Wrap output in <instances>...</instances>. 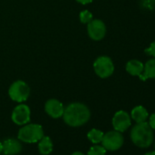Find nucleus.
I'll list each match as a JSON object with an SVG mask.
<instances>
[{
	"instance_id": "13",
	"label": "nucleus",
	"mask_w": 155,
	"mask_h": 155,
	"mask_svg": "<svg viewBox=\"0 0 155 155\" xmlns=\"http://www.w3.org/2000/svg\"><path fill=\"white\" fill-rule=\"evenodd\" d=\"M38 151L41 155H48L53 151V142L48 136H43L38 144Z\"/></svg>"
},
{
	"instance_id": "10",
	"label": "nucleus",
	"mask_w": 155,
	"mask_h": 155,
	"mask_svg": "<svg viewBox=\"0 0 155 155\" xmlns=\"http://www.w3.org/2000/svg\"><path fill=\"white\" fill-rule=\"evenodd\" d=\"M64 109L65 108L63 104L56 99L48 100L45 103V111L48 116H50L53 119H58L62 117Z\"/></svg>"
},
{
	"instance_id": "6",
	"label": "nucleus",
	"mask_w": 155,
	"mask_h": 155,
	"mask_svg": "<svg viewBox=\"0 0 155 155\" xmlns=\"http://www.w3.org/2000/svg\"><path fill=\"white\" fill-rule=\"evenodd\" d=\"M93 68L96 74L102 79L111 76L114 72V64L112 60L106 56L98 58L93 64Z\"/></svg>"
},
{
	"instance_id": "12",
	"label": "nucleus",
	"mask_w": 155,
	"mask_h": 155,
	"mask_svg": "<svg viewBox=\"0 0 155 155\" xmlns=\"http://www.w3.org/2000/svg\"><path fill=\"white\" fill-rule=\"evenodd\" d=\"M144 69V65L141 61L137 59L130 60L126 64V70L131 76H140L142 74Z\"/></svg>"
},
{
	"instance_id": "24",
	"label": "nucleus",
	"mask_w": 155,
	"mask_h": 155,
	"mask_svg": "<svg viewBox=\"0 0 155 155\" xmlns=\"http://www.w3.org/2000/svg\"><path fill=\"white\" fill-rule=\"evenodd\" d=\"M1 152H3V145H2V142L0 141V154H1Z\"/></svg>"
},
{
	"instance_id": "11",
	"label": "nucleus",
	"mask_w": 155,
	"mask_h": 155,
	"mask_svg": "<svg viewBox=\"0 0 155 155\" xmlns=\"http://www.w3.org/2000/svg\"><path fill=\"white\" fill-rule=\"evenodd\" d=\"M3 152L6 155H17L22 150V144L19 140L16 139H7L2 142Z\"/></svg>"
},
{
	"instance_id": "4",
	"label": "nucleus",
	"mask_w": 155,
	"mask_h": 155,
	"mask_svg": "<svg viewBox=\"0 0 155 155\" xmlns=\"http://www.w3.org/2000/svg\"><path fill=\"white\" fill-rule=\"evenodd\" d=\"M30 94V89L28 85L22 81H15L8 90V95L12 101L17 102H24L26 101Z\"/></svg>"
},
{
	"instance_id": "18",
	"label": "nucleus",
	"mask_w": 155,
	"mask_h": 155,
	"mask_svg": "<svg viewBox=\"0 0 155 155\" xmlns=\"http://www.w3.org/2000/svg\"><path fill=\"white\" fill-rule=\"evenodd\" d=\"M92 14L88 10H84L80 13V20L82 23H90L92 20Z\"/></svg>"
},
{
	"instance_id": "5",
	"label": "nucleus",
	"mask_w": 155,
	"mask_h": 155,
	"mask_svg": "<svg viewBox=\"0 0 155 155\" xmlns=\"http://www.w3.org/2000/svg\"><path fill=\"white\" fill-rule=\"evenodd\" d=\"M124 142V138L121 132L117 130L108 131L103 135L101 143L102 146L106 149V150L115 151L121 148Z\"/></svg>"
},
{
	"instance_id": "17",
	"label": "nucleus",
	"mask_w": 155,
	"mask_h": 155,
	"mask_svg": "<svg viewBox=\"0 0 155 155\" xmlns=\"http://www.w3.org/2000/svg\"><path fill=\"white\" fill-rule=\"evenodd\" d=\"M106 149L102 145L95 144L89 150L87 155H106Z\"/></svg>"
},
{
	"instance_id": "7",
	"label": "nucleus",
	"mask_w": 155,
	"mask_h": 155,
	"mask_svg": "<svg viewBox=\"0 0 155 155\" xmlns=\"http://www.w3.org/2000/svg\"><path fill=\"white\" fill-rule=\"evenodd\" d=\"M30 116L31 111L29 107L26 104H19L13 110L11 119L15 124L22 126L30 121Z\"/></svg>"
},
{
	"instance_id": "16",
	"label": "nucleus",
	"mask_w": 155,
	"mask_h": 155,
	"mask_svg": "<svg viewBox=\"0 0 155 155\" xmlns=\"http://www.w3.org/2000/svg\"><path fill=\"white\" fill-rule=\"evenodd\" d=\"M103 135L104 133L100 130H97V129H92L91 130L88 134H87V137L88 139L94 144H98V143H101V140H102V138H103Z\"/></svg>"
},
{
	"instance_id": "3",
	"label": "nucleus",
	"mask_w": 155,
	"mask_h": 155,
	"mask_svg": "<svg viewBox=\"0 0 155 155\" xmlns=\"http://www.w3.org/2000/svg\"><path fill=\"white\" fill-rule=\"evenodd\" d=\"M44 136V130L41 125L30 123L25 124L18 133V138L24 143H36Z\"/></svg>"
},
{
	"instance_id": "14",
	"label": "nucleus",
	"mask_w": 155,
	"mask_h": 155,
	"mask_svg": "<svg viewBox=\"0 0 155 155\" xmlns=\"http://www.w3.org/2000/svg\"><path fill=\"white\" fill-rule=\"evenodd\" d=\"M141 81H146L147 79H155V58L150 59L144 65L143 74L140 75Z\"/></svg>"
},
{
	"instance_id": "19",
	"label": "nucleus",
	"mask_w": 155,
	"mask_h": 155,
	"mask_svg": "<svg viewBox=\"0 0 155 155\" xmlns=\"http://www.w3.org/2000/svg\"><path fill=\"white\" fill-rule=\"evenodd\" d=\"M145 52H146L147 54H149V55H150V56H152V57L155 58V41L152 42V43L150 45V47H149L148 48L145 49Z\"/></svg>"
},
{
	"instance_id": "20",
	"label": "nucleus",
	"mask_w": 155,
	"mask_h": 155,
	"mask_svg": "<svg viewBox=\"0 0 155 155\" xmlns=\"http://www.w3.org/2000/svg\"><path fill=\"white\" fill-rule=\"evenodd\" d=\"M149 124H150V128L152 130H155V113H153L152 115H150Z\"/></svg>"
},
{
	"instance_id": "22",
	"label": "nucleus",
	"mask_w": 155,
	"mask_h": 155,
	"mask_svg": "<svg viewBox=\"0 0 155 155\" xmlns=\"http://www.w3.org/2000/svg\"><path fill=\"white\" fill-rule=\"evenodd\" d=\"M71 155H85V154L81 151H74Z\"/></svg>"
},
{
	"instance_id": "1",
	"label": "nucleus",
	"mask_w": 155,
	"mask_h": 155,
	"mask_svg": "<svg viewBox=\"0 0 155 155\" xmlns=\"http://www.w3.org/2000/svg\"><path fill=\"white\" fill-rule=\"evenodd\" d=\"M62 117L67 125L70 127H81L90 120L91 111L85 104L74 102L64 109Z\"/></svg>"
},
{
	"instance_id": "15",
	"label": "nucleus",
	"mask_w": 155,
	"mask_h": 155,
	"mask_svg": "<svg viewBox=\"0 0 155 155\" xmlns=\"http://www.w3.org/2000/svg\"><path fill=\"white\" fill-rule=\"evenodd\" d=\"M130 115H131L132 120H134L136 121V123L146 121V120L149 117V113H148L147 110L142 106H137V107L133 108Z\"/></svg>"
},
{
	"instance_id": "23",
	"label": "nucleus",
	"mask_w": 155,
	"mask_h": 155,
	"mask_svg": "<svg viewBox=\"0 0 155 155\" xmlns=\"http://www.w3.org/2000/svg\"><path fill=\"white\" fill-rule=\"evenodd\" d=\"M144 155H155V151H149V152L145 153Z\"/></svg>"
},
{
	"instance_id": "9",
	"label": "nucleus",
	"mask_w": 155,
	"mask_h": 155,
	"mask_svg": "<svg viewBox=\"0 0 155 155\" xmlns=\"http://www.w3.org/2000/svg\"><path fill=\"white\" fill-rule=\"evenodd\" d=\"M88 34L93 40H101L106 34V26L103 21L95 19L88 23Z\"/></svg>"
},
{
	"instance_id": "2",
	"label": "nucleus",
	"mask_w": 155,
	"mask_h": 155,
	"mask_svg": "<svg viewBox=\"0 0 155 155\" xmlns=\"http://www.w3.org/2000/svg\"><path fill=\"white\" fill-rule=\"evenodd\" d=\"M130 139L139 148H148L153 141V131L146 121L137 123L130 130Z\"/></svg>"
},
{
	"instance_id": "21",
	"label": "nucleus",
	"mask_w": 155,
	"mask_h": 155,
	"mask_svg": "<svg viewBox=\"0 0 155 155\" xmlns=\"http://www.w3.org/2000/svg\"><path fill=\"white\" fill-rule=\"evenodd\" d=\"M76 1H77L78 3L81 4V5H87V4L91 3V2L93 1V0H76Z\"/></svg>"
},
{
	"instance_id": "8",
	"label": "nucleus",
	"mask_w": 155,
	"mask_h": 155,
	"mask_svg": "<svg viewBox=\"0 0 155 155\" xmlns=\"http://www.w3.org/2000/svg\"><path fill=\"white\" fill-rule=\"evenodd\" d=\"M131 124L130 115L124 110L117 111L112 118V126L115 130L124 132L129 129Z\"/></svg>"
}]
</instances>
